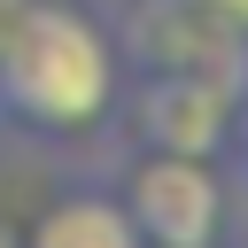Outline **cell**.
<instances>
[{"mask_svg": "<svg viewBox=\"0 0 248 248\" xmlns=\"http://www.w3.org/2000/svg\"><path fill=\"white\" fill-rule=\"evenodd\" d=\"M116 101V54L93 16L62 0H23L16 31L0 39V116L31 132H85Z\"/></svg>", "mask_w": 248, "mask_h": 248, "instance_id": "6da1fadb", "label": "cell"}, {"mask_svg": "<svg viewBox=\"0 0 248 248\" xmlns=\"http://www.w3.org/2000/svg\"><path fill=\"white\" fill-rule=\"evenodd\" d=\"M124 217H132V232L147 248H217V232H225V186H217L209 155L155 147L124 178Z\"/></svg>", "mask_w": 248, "mask_h": 248, "instance_id": "7a4b0ae2", "label": "cell"}, {"mask_svg": "<svg viewBox=\"0 0 248 248\" xmlns=\"http://www.w3.org/2000/svg\"><path fill=\"white\" fill-rule=\"evenodd\" d=\"M225 85L217 78H186V70H155V85H147V140L155 147H170V155H217V140H225Z\"/></svg>", "mask_w": 248, "mask_h": 248, "instance_id": "3957f363", "label": "cell"}, {"mask_svg": "<svg viewBox=\"0 0 248 248\" xmlns=\"http://www.w3.org/2000/svg\"><path fill=\"white\" fill-rule=\"evenodd\" d=\"M23 248H147V240L132 232L124 202H108V194H70V202H54V209L39 217V232H31Z\"/></svg>", "mask_w": 248, "mask_h": 248, "instance_id": "277c9868", "label": "cell"}, {"mask_svg": "<svg viewBox=\"0 0 248 248\" xmlns=\"http://www.w3.org/2000/svg\"><path fill=\"white\" fill-rule=\"evenodd\" d=\"M202 8H217L225 23H240V31H248V0H202Z\"/></svg>", "mask_w": 248, "mask_h": 248, "instance_id": "5b68a950", "label": "cell"}, {"mask_svg": "<svg viewBox=\"0 0 248 248\" xmlns=\"http://www.w3.org/2000/svg\"><path fill=\"white\" fill-rule=\"evenodd\" d=\"M16 16H23V0H0V39L16 31Z\"/></svg>", "mask_w": 248, "mask_h": 248, "instance_id": "8992f818", "label": "cell"}, {"mask_svg": "<svg viewBox=\"0 0 248 248\" xmlns=\"http://www.w3.org/2000/svg\"><path fill=\"white\" fill-rule=\"evenodd\" d=\"M0 248H16V240H8V232H0Z\"/></svg>", "mask_w": 248, "mask_h": 248, "instance_id": "52a82bcc", "label": "cell"}]
</instances>
